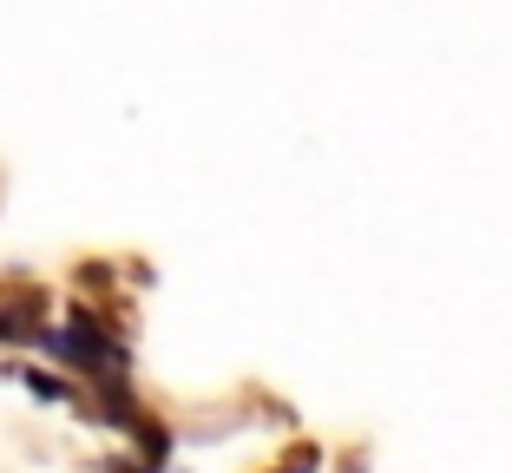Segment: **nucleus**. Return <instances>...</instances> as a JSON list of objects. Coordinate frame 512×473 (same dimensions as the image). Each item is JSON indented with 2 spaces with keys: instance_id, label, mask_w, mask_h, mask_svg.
Masks as SVG:
<instances>
[{
  "instance_id": "obj_1",
  "label": "nucleus",
  "mask_w": 512,
  "mask_h": 473,
  "mask_svg": "<svg viewBox=\"0 0 512 473\" xmlns=\"http://www.w3.org/2000/svg\"><path fill=\"white\" fill-rule=\"evenodd\" d=\"M7 375H14L33 401H53V408H60V401H73V382H66V375H53V368H20V362H7Z\"/></svg>"
},
{
  "instance_id": "obj_2",
  "label": "nucleus",
  "mask_w": 512,
  "mask_h": 473,
  "mask_svg": "<svg viewBox=\"0 0 512 473\" xmlns=\"http://www.w3.org/2000/svg\"><path fill=\"white\" fill-rule=\"evenodd\" d=\"M46 322L33 316V303H0V342H20V349H40Z\"/></svg>"
},
{
  "instance_id": "obj_3",
  "label": "nucleus",
  "mask_w": 512,
  "mask_h": 473,
  "mask_svg": "<svg viewBox=\"0 0 512 473\" xmlns=\"http://www.w3.org/2000/svg\"><path fill=\"white\" fill-rule=\"evenodd\" d=\"M138 454L151 460V467H165V454H171V428H158V421H138Z\"/></svg>"
},
{
  "instance_id": "obj_4",
  "label": "nucleus",
  "mask_w": 512,
  "mask_h": 473,
  "mask_svg": "<svg viewBox=\"0 0 512 473\" xmlns=\"http://www.w3.org/2000/svg\"><path fill=\"white\" fill-rule=\"evenodd\" d=\"M106 473H158L151 460H106Z\"/></svg>"
}]
</instances>
